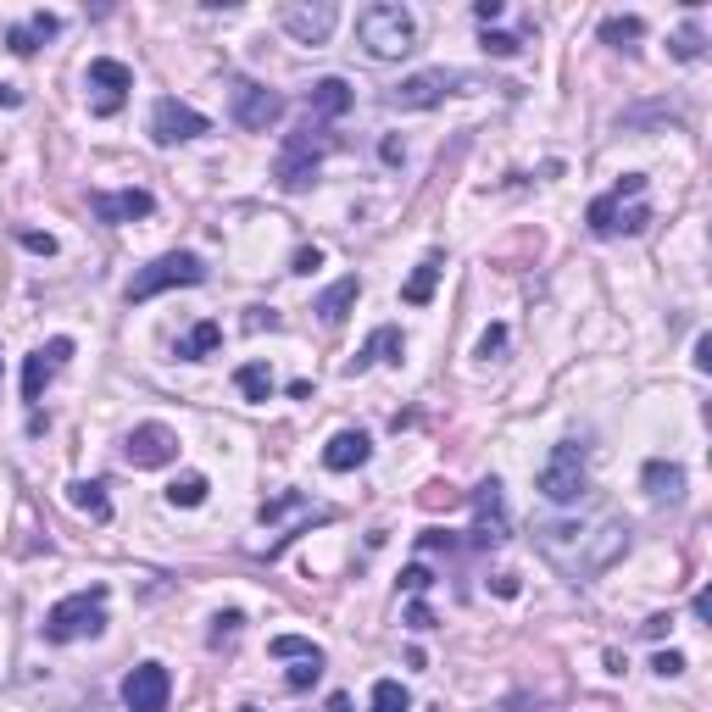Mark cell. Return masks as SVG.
Returning a JSON list of instances; mask_svg holds the SVG:
<instances>
[{
	"mask_svg": "<svg viewBox=\"0 0 712 712\" xmlns=\"http://www.w3.org/2000/svg\"><path fill=\"white\" fill-rule=\"evenodd\" d=\"M535 535H540V551H546L573 584L607 573V568L629 551V523H618V518H607V523H596V529H584V523H540Z\"/></svg>",
	"mask_w": 712,
	"mask_h": 712,
	"instance_id": "obj_1",
	"label": "cell"
},
{
	"mask_svg": "<svg viewBox=\"0 0 712 712\" xmlns=\"http://www.w3.org/2000/svg\"><path fill=\"white\" fill-rule=\"evenodd\" d=\"M645 195V173H623L601 201H590V212H584V223H590V234L596 240H618V234H645V223H651V206L640 201Z\"/></svg>",
	"mask_w": 712,
	"mask_h": 712,
	"instance_id": "obj_2",
	"label": "cell"
},
{
	"mask_svg": "<svg viewBox=\"0 0 712 712\" xmlns=\"http://www.w3.org/2000/svg\"><path fill=\"white\" fill-rule=\"evenodd\" d=\"M356 40H363V51L374 62H396L418 45V23L407 7H396V0H379V7H363L356 12Z\"/></svg>",
	"mask_w": 712,
	"mask_h": 712,
	"instance_id": "obj_3",
	"label": "cell"
},
{
	"mask_svg": "<svg viewBox=\"0 0 712 712\" xmlns=\"http://www.w3.org/2000/svg\"><path fill=\"white\" fill-rule=\"evenodd\" d=\"M101 629H106V584H90V590L57 601V607L45 612V623H40V634H45L51 645H73V640H90V634H101Z\"/></svg>",
	"mask_w": 712,
	"mask_h": 712,
	"instance_id": "obj_4",
	"label": "cell"
},
{
	"mask_svg": "<svg viewBox=\"0 0 712 712\" xmlns=\"http://www.w3.org/2000/svg\"><path fill=\"white\" fill-rule=\"evenodd\" d=\"M328 151H334V134H328L323 123L295 129V134L284 140V151H278V167H273L278 190H284V195H301V190L312 184V173L323 167V156H328Z\"/></svg>",
	"mask_w": 712,
	"mask_h": 712,
	"instance_id": "obj_5",
	"label": "cell"
},
{
	"mask_svg": "<svg viewBox=\"0 0 712 712\" xmlns=\"http://www.w3.org/2000/svg\"><path fill=\"white\" fill-rule=\"evenodd\" d=\"M184 284H206V262H201L195 251H167V256H156L151 267H140L123 295H129V306H134V301L162 295V289H184Z\"/></svg>",
	"mask_w": 712,
	"mask_h": 712,
	"instance_id": "obj_6",
	"label": "cell"
},
{
	"mask_svg": "<svg viewBox=\"0 0 712 712\" xmlns=\"http://www.w3.org/2000/svg\"><path fill=\"white\" fill-rule=\"evenodd\" d=\"M584 490H590L584 446H579V440H562V446L546 457V468H540V496H546L551 507H573Z\"/></svg>",
	"mask_w": 712,
	"mask_h": 712,
	"instance_id": "obj_7",
	"label": "cell"
},
{
	"mask_svg": "<svg viewBox=\"0 0 712 712\" xmlns=\"http://www.w3.org/2000/svg\"><path fill=\"white\" fill-rule=\"evenodd\" d=\"M201 134H212L206 112H195V106H184V101H173V95H162V101L151 106V140H156V145H184V140H201Z\"/></svg>",
	"mask_w": 712,
	"mask_h": 712,
	"instance_id": "obj_8",
	"label": "cell"
},
{
	"mask_svg": "<svg viewBox=\"0 0 712 712\" xmlns=\"http://www.w3.org/2000/svg\"><path fill=\"white\" fill-rule=\"evenodd\" d=\"M84 84L95 90V118H118L123 112V101H129V90H134V73L118 62V57H95L90 62V73H84Z\"/></svg>",
	"mask_w": 712,
	"mask_h": 712,
	"instance_id": "obj_9",
	"label": "cell"
},
{
	"mask_svg": "<svg viewBox=\"0 0 712 712\" xmlns=\"http://www.w3.org/2000/svg\"><path fill=\"white\" fill-rule=\"evenodd\" d=\"M167 695H173V673L162 662H140L123 673V706L129 712H167Z\"/></svg>",
	"mask_w": 712,
	"mask_h": 712,
	"instance_id": "obj_10",
	"label": "cell"
},
{
	"mask_svg": "<svg viewBox=\"0 0 712 712\" xmlns=\"http://www.w3.org/2000/svg\"><path fill=\"white\" fill-rule=\"evenodd\" d=\"M123 462L129 468H167V462H179V435L167 424H140L123 440Z\"/></svg>",
	"mask_w": 712,
	"mask_h": 712,
	"instance_id": "obj_11",
	"label": "cell"
},
{
	"mask_svg": "<svg viewBox=\"0 0 712 712\" xmlns=\"http://www.w3.org/2000/svg\"><path fill=\"white\" fill-rule=\"evenodd\" d=\"M278 118H284V95H273V90H262V84H251V79H234V123H240V129L262 134V129H273Z\"/></svg>",
	"mask_w": 712,
	"mask_h": 712,
	"instance_id": "obj_12",
	"label": "cell"
},
{
	"mask_svg": "<svg viewBox=\"0 0 712 712\" xmlns=\"http://www.w3.org/2000/svg\"><path fill=\"white\" fill-rule=\"evenodd\" d=\"M90 212L101 223H134V217H151L156 212V195L129 184V190H90Z\"/></svg>",
	"mask_w": 712,
	"mask_h": 712,
	"instance_id": "obj_13",
	"label": "cell"
},
{
	"mask_svg": "<svg viewBox=\"0 0 712 712\" xmlns=\"http://www.w3.org/2000/svg\"><path fill=\"white\" fill-rule=\"evenodd\" d=\"M474 512H479V523H474V546H479V551L501 546V540H507V507H501V479H485V485L474 490Z\"/></svg>",
	"mask_w": 712,
	"mask_h": 712,
	"instance_id": "obj_14",
	"label": "cell"
},
{
	"mask_svg": "<svg viewBox=\"0 0 712 712\" xmlns=\"http://www.w3.org/2000/svg\"><path fill=\"white\" fill-rule=\"evenodd\" d=\"M339 23V7L334 0H317V7H284V34L301 40V45H323Z\"/></svg>",
	"mask_w": 712,
	"mask_h": 712,
	"instance_id": "obj_15",
	"label": "cell"
},
{
	"mask_svg": "<svg viewBox=\"0 0 712 712\" xmlns=\"http://www.w3.org/2000/svg\"><path fill=\"white\" fill-rule=\"evenodd\" d=\"M68 356H73V339L68 334H57L51 345H40L34 356H29V363H23V401L34 407L40 396H45V385H51V374L68 363Z\"/></svg>",
	"mask_w": 712,
	"mask_h": 712,
	"instance_id": "obj_16",
	"label": "cell"
},
{
	"mask_svg": "<svg viewBox=\"0 0 712 712\" xmlns=\"http://www.w3.org/2000/svg\"><path fill=\"white\" fill-rule=\"evenodd\" d=\"M451 84H462V79H451V73H413V79H401V84L390 90V106H401V112H424V106H440Z\"/></svg>",
	"mask_w": 712,
	"mask_h": 712,
	"instance_id": "obj_17",
	"label": "cell"
},
{
	"mask_svg": "<svg viewBox=\"0 0 712 712\" xmlns=\"http://www.w3.org/2000/svg\"><path fill=\"white\" fill-rule=\"evenodd\" d=\"M401 350H407L401 328H390V323H385V328H374V334H368V345H363V350H356L350 363H345V374L356 379V374H368L374 363H401Z\"/></svg>",
	"mask_w": 712,
	"mask_h": 712,
	"instance_id": "obj_18",
	"label": "cell"
},
{
	"mask_svg": "<svg viewBox=\"0 0 712 712\" xmlns=\"http://www.w3.org/2000/svg\"><path fill=\"white\" fill-rule=\"evenodd\" d=\"M374 457V440L363 435V429H339L328 446H323V468L328 474H350V468H363Z\"/></svg>",
	"mask_w": 712,
	"mask_h": 712,
	"instance_id": "obj_19",
	"label": "cell"
},
{
	"mask_svg": "<svg viewBox=\"0 0 712 712\" xmlns=\"http://www.w3.org/2000/svg\"><path fill=\"white\" fill-rule=\"evenodd\" d=\"M350 101H356V95H350L345 79H317V84L306 90V112H312V123H323V129H328L334 118H345Z\"/></svg>",
	"mask_w": 712,
	"mask_h": 712,
	"instance_id": "obj_20",
	"label": "cell"
},
{
	"mask_svg": "<svg viewBox=\"0 0 712 712\" xmlns=\"http://www.w3.org/2000/svg\"><path fill=\"white\" fill-rule=\"evenodd\" d=\"M62 34V18L57 12H34L29 23H12L7 29V45H12V57H34L45 40H57Z\"/></svg>",
	"mask_w": 712,
	"mask_h": 712,
	"instance_id": "obj_21",
	"label": "cell"
},
{
	"mask_svg": "<svg viewBox=\"0 0 712 712\" xmlns=\"http://www.w3.org/2000/svg\"><path fill=\"white\" fill-rule=\"evenodd\" d=\"M356 295H363V278H356V273H345L339 284H328V289L317 295V306H312V312H317V317L334 328V323H345V312L356 306Z\"/></svg>",
	"mask_w": 712,
	"mask_h": 712,
	"instance_id": "obj_22",
	"label": "cell"
},
{
	"mask_svg": "<svg viewBox=\"0 0 712 712\" xmlns=\"http://www.w3.org/2000/svg\"><path fill=\"white\" fill-rule=\"evenodd\" d=\"M440 273H446V256H440V251H429V256L418 262V273L401 284V301H407V306H429V301H435V284H440Z\"/></svg>",
	"mask_w": 712,
	"mask_h": 712,
	"instance_id": "obj_23",
	"label": "cell"
},
{
	"mask_svg": "<svg viewBox=\"0 0 712 712\" xmlns=\"http://www.w3.org/2000/svg\"><path fill=\"white\" fill-rule=\"evenodd\" d=\"M640 479H645L651 501H679V496H684V468H679V462H662V457H651Z\"/></svg>",
	"mask_w": 712,
	"mask_h": 712,
	"instance_id": "obj_24",
	"label": "cell"
},
{
	"mask_svg": "<svg viewBox=\"0 0 712 712\" xmlns=\"http://www.w3.org/2000/svg\"><path fill=\"white\" fill-rule=\"evenodd\" d=\"M223 345V323H212V317H201L179 345H173V356H179V363H201V356H212Z\"/></svg>",
	"mask_w": 712,
	"mask_h": 712,
	"instance_id": "obj_25",
	"label": "cell"
},
{
	"mask_svg": "<svg viewBox=\"0 0 712 712\" xmlns=\"http://www.w3.org/2000/svg\"><path fill=\"white\" fill-rule=\"evenodd\" d=\"M68 501H73L79 512H90L95 523H112V501H106V485H95V479H79V485H68Z\"/></svg>",
	"mask_w": 712,
	"mask_h": 712,
	"instance_id": "obj_26",
	"label": "cell"
},
{
	"mask_svg": "<svg viewBox=\"0 0 712 712\" xmlns=\"http://www.w3.org/2000/svg\"><path fill=\"white\" fill-rule=\"evenodd\" d=\"M234 385H240V396H245V401H267V396H273V374H267V363H245V368L234 374Z\"/></svg>",
	"mask_w": 712,
	"mask_h": 712,
	"instance_id": "obj_27",
	"label": "cell"
},
{
	"mask_svg": "<svg viewBox=\"0 0 712 712\" xmlns=\"http://www.w3.org/2000/svg\"><path fill=\"white\" fill-rule=\"evenodd\" d=\"M206 496H212L206 474H184V479H173V485H167V501H173V507H201Z\"/></svg>",
	"mask_w": 712,
	"mask_h": 712,
	"instance_id": "obj_28",
	"label": "cell"
},
{
	"mask_svg": "<svg viewBox=\"0 0 712 712\" xmlns=\"http://www.w3.org/2000/svg\"><path fill=\"white\" fill-rule=\"evenodd\" d=\"M267 651H273V657H284V662H306V657H323V645H312L306 634H273V640H267Z\"/></svg>",
	"mask_w": 712,
	"mask_h": 712,
	"instance_id": "obj_29",
	"label": "cell"
},
{
	"mask_svg": "<svg viewBox=\"0 0 712 712\" xmlns=\"http://www.w3.org/2000/svg\"><path fill=\"white\" fill-rule=\"evenodd\" d=\"M374 712H413V695L401 690V679H379L374 684Z\"/></svg>",
	"mask_w": 712,
	"mask_h": 712,
	"instance_id": "obj_30",
	"label": "cell"
},
{
	"mask_svg": "<svg viewBox=\"0 0 712 712\" xmlns=\"http://www.w3.org/2000/svg\"><path fill=\"white\" fill-rule=\"evenodd\" d=\"M601 40L607 45H634V40H645V23L640 18H607L601 23Z\"/></svg>",
	"mask_w": 712,
	"mask_h": 712,
	"instance_id": "obj_31",
	"label": "cell"
},
{
	"mask_svg": "<svg viewBox=\"0 0 712 712\" xmlns=\"http://www.w3.org/2000/svg\"><path fill=\"white\" fill-rule=\"evenodd\" d=\"M240 629H245V612H234V607H228V612H217V618H212V651H223Z\"/></svg>",
	"mask_w": 712,
	"mask_h": 712,
	"instance_id": "obj_32",
	"label": "cell"
},
{
	"mask_svg": "<svg viewBox=\"0 0 712 712\" xmlns=\"http://www.w3.org/2000/svg\"><path fill=\"white\" fill-rule=\"evenodd\" d=\"M673 57H679V62H695V57H701V29H695V23L673 34Z\"/></svg>",
	"mask_w": 712,
	"mask_h": 712,
	"instance_id": "obj_33",
	"label": "cell"
},
{
	"mask_svg": "<svg viewBox=\"0 0 712 712\" xmlns=\"http://www.w3.org/2000/svg\"><path fill=\"white\" fill-rule=\"evenodd\" d=\"M317 673H323V657H306L301 668H289V679H284V684H289V690H312V684H317Z\"/></svg>",
	"mask_w": 712,
	"mask_h": 712,
	"instance_id": "obj_34",
	"label": "cell"
},
{
	"mask_svg": "<svg viewBox=\"0 0 712 712\" xmlns=\"http://www.w3.org/2000/svg\"><path fill=\"white\" fill-rule=\"evenodd\" d=\"M501 350H507V323H490V328L479 334V356L490 363V356H501Z\"/></svg>",
	"mask_w": 712,
	"mask_h": 712,
	"instance_id": "obj_35",
	"label": "cell"
},
{
	"mask_svg": "<svg viewBox=\"0 0 712 712\" xmlns=\"http://www.w3.org/2000/svg\"><path fill=\"white\" fill-rule=\"evenodd\" d=\"M18 240H23V251H34V256H57V240H51V234H40V228H23Z\"/></svg>",
	"mask_w": 712,
	"mask_h": 712,
	"instance_id": "obj_36",
	"label": "cell"
},
{
	"mask_svg": "<svg viewBox=\"0 0 712 712\" xmlns=\"http://www.w3.org/2000/svg\"><path fill=\"white\" fill-rule=\"evenodd\" d=\"M485 51H490V57H518L523 40H512V34H485Z\"/></svg>",
	"mask_w": 712,
	"mask_h": 712,
	"instance_id": "obj_37",
	"label": "cell"
},
{
	"mask_svg": "<svg viewBox=\"0 0 712 712\" xmlns=\"http://www.w3.org/2000/svg\"><path fill=\"white\" fill-rule=\"evenodd\" d=\"M401 584H407V590H413V596H424V590H429V584H435V573H429V568H424V562H413V568H407V573H401Z\"/></svg>",
	"mask_w": 712,
	"mask_h": 712,
	"instance_id": "obj_38",
	"label": "cell"
},
{
	"mask_svg": "<svg viewBox=\"0 0 712 712\" xmlns=\"http://www.w3.org/2000/svg\"><path fill=\"white\" fill-rule=\"evenodd\" d=\"M651 668H657L662 679H673V673H684V651H657V657H651Z\"/></svg>",
	"mask_w": 712,
	"mask_h": 712,
	"instance_id": "obj_39",
	"label": "cell"
},
{
	"mask_svg": "<svg viewBox=\"0 0 712 712\" xmlns=\"http://www.w3.org/2000/svg\"><path fill=\"white\" fill-rule=\"evenodd\" d=\"M317 267H323V251H317V245H301V251H295V267H289V273H317Z\"/></svg>",
	"mask_w": 712,
	"mask_h": 712,
	"instance_id": "obj_40",
	"label": "cell"
},
{
	"mask_svg": "<svg viewBox=\"0 0 712 712\" xmlns=\"http://www.w3.org/2000/svg\"><path fill=\"white\" fill-rule=\"evenodd\" d=\"M407 623H413V629H435V612H429L424 601H413V607H407Z\"/></svg>",
	"mask_w": 712,
	"mask_h": 712,
	"instance_id": "obj_41",
	"label": "cell"
},
{
	"mask_svg": "<svg viewBox=\"0 0 712 712\" xmlns=\"http://www.w3.org/2000/svg\"><path fill=\"white\" fill-rule=\"evenodd\" d=\"M501 12H507V7H501V0H479V7H474V18H479L485 29H490V23H496Z\"/></svg>",
	"mask_w": 712,
	"mask_h": 712,
	"instance_id": "obj_42",
	"label": "cell"
},
{
	"mask_svg": "<svg viewBox=\"0 0 712 712\" xmlns=\"http://www.w3.org/2000/svg\"><path fill=\"white\" fill-rule=\"evenodd\" d=\"M706 368H712V334L695 339V374H706Z\"/></svg>",
	"mask_w": 712,
	"mask_h": 712,
	"instance_id": "obj_43",
	"label": "cell"
},
{
	"mask_svg": "<svg viewBox=\"0 0 712 712\" xmlns=\"http://www.w3.org/2000/svg\"><path fill=\"white\" fill-rule=\"evenodd\" d=\"M668 623H673V618H662V612H657V618H645V623H640V634H651V640H662V634H668Z\"/></svg>",
	"mask_w": 712,
	"mask_h": 712,
	"instance_id": "obj_44",
	"label": "cell"
},
{
	"mask_svg": "<svg viewBox=\"0 0 712 712\" xmlns=\"http://www.w3.org/2000/svg\"><path fill=\"white\" fill-rule=\"evenodd\" d=\"M245 328H278V317H273V312H262V306H256V312H251V317H245Z\"/></svg>",
	"mask_w": 712,
	"mask_h": 712,
	"instance_id": "obj_45",
	"label": "cell"
},
{
	"mask_svg": "<svg viewBox=\"0 0 712 712\" xmlns=\"http://www.w3.org/2000/svg\"><path fill=\"white\" fill-rule=\"evenodd\" d=\"M0 106H23V90H12V84H0Z\"/></svg>",
	"mask_w": 712,
	"mask_h": 712,
	"instance_id": "obj_46",
	"label": "cell"
}]
</instances>
